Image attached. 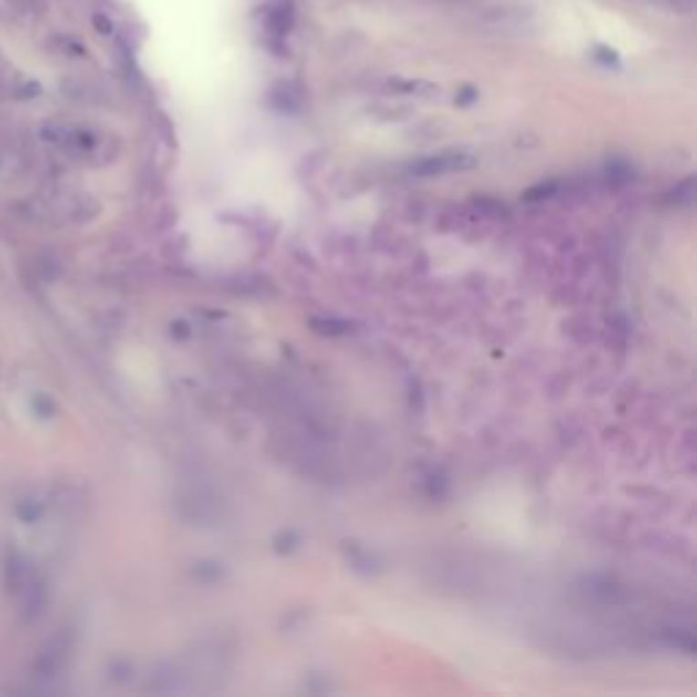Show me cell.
Wrapping results in <instances>:
<instances>
[{"mask_svg": "<svg viewBox=\"0 0 697 697\" xmlns=\"http://www.w3.org/2000/svg\"><path fill=\"white\" fill-rule=\"evenodd\" d=\"M5 588L8 597L25 616H36L44 605V586L33 569V564L22 553H8L5 558Z\"/></svg>", "mask_w": 697, "mask_h": 697, "instance_id": "6da1fadb", "label": "cell"}, {"mask_svg": "<svg viewBox=\"0 0 697 697\" xmlns=\"http://www.w3.org/2000/svg\"><path fill=\"white\" fill-rule=\"evenodd\" d=\"M472 161L469 159H461V156H439V159H431V161H425L420 170L425 174H433V172H447V170H461V167H469Z\"/></svg>", "mask_w": 697, "mask_h": 697, "instance_id": "7a4b0ae2", "label": "cell"}]
</instances>
